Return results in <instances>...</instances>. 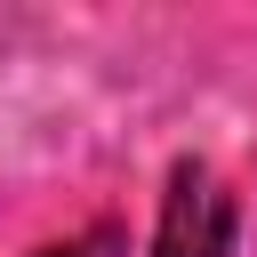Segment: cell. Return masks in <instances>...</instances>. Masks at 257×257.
Wrapping results in <instances>:
<instances>
[{
  "mask_svg": "<svg viewBox=\"0 0 257 257\" xmlns=\"http://www.w3.org/2000/svg\"><path fill=\"white\" fill-rule=\"evenodd\" d=\"M153 257H233V193L217 185V169H201V161L169 169Z\"/></svg>",
  "mask_w": 257,
  "mask_h": 257,
  "instance_id": "cell-1",
  "label": "cell"
},
{
  "mask_svg": "<svg viewBox=\"0 0 257 257\" xmlns=\"http://www.w3.org/2000/svg\"><path fill=\"white\" fill-rule=\"evenodd\" d=\"M48 257H72V249H48Z\"/></svg>",
  "mask_w": 257,
  "mask_h": 257,
  "instance_id": "cell-2",
  "label": "cell"
}]
</instances>
